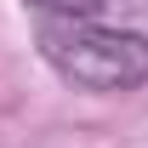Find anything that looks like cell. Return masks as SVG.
<instances>
[{
  "instance_id": "cell-1",
  "label": "cell",
  "mask_w": 148,
  "mask_h": 148,
  "mask_svg": "<svg viewBox=\"0 0 148 148\" xmlns=\"http://www.w3.org/2000/svg\"><path fill=\"white\" fill-rule=\"evenodd\" d=\"M40 51L63 80L86 91H137L148 80V34L103 29L97 17H46Z\"/></svg>"
},
{
  "instance_id": "cell-2",
  "label": "cell",
  "mask_w": 148,
  "mask_h": 148,
  "mask_svg": "<svg viewBox=\"0 0 148 148\" xmlns=\"http://www.w3.org/2000/svg\"><path fill=\"white\" fill-rule=\"evenodd\" d=\"M40 12H51V17H97L108 0H34Z\"/></svg>"
}]
</instances>
